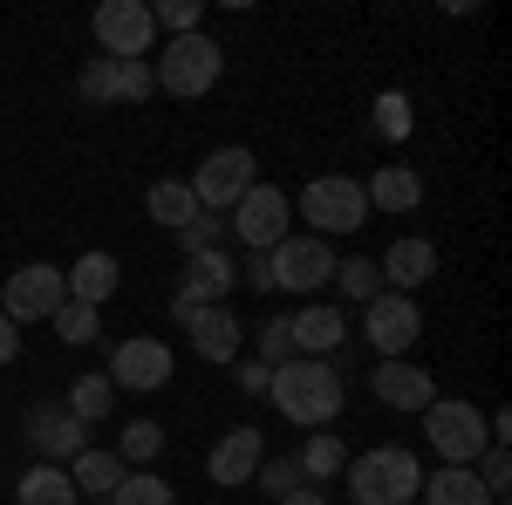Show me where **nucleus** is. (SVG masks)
<instances>
[{
  "instance_id": "39448f33",
  "label": "nucleus",
  "mask_w": 512,
  "mask_h": 505,
  "mask_svg": "<svg viewBox=\"0 0 512 505\" xmlns=\"http://www.w3.org/2000/svg\"><path fill=\"white\" fill-rule=\"evenodd\" d=\"M424 444L444 465H478V451L492 444L485 437V410L465 403V396H437L431 410H424Z\"/></svg>"
},
{
  "instance_id": "5701e85b",
  "label": "nucleus",
  "mask_w": 512,
  "mask_h": 505,
  "mask_svg": "<svg viewBox=\"0 0 512 505\" xmlns=\"http://www.w3.org/2000/svg\"><path fill=\"white\" fill-rule=\"evenodd\" d=\"M424 505H492V492L472 478V465H444V471H424Z\"/></svg>"
},
{
  "instance_id": "7ed1b4c3",
  "label": "nucleus",
  "mask_w": 512,
  "mask_h": 505,
  "mask_svg": "<svg viewBox=\"0 0 512 505\" xmlns=\"http://www.w3.org/2000/svg\"><path fill=\"white\" fill-rule=\"evenodd\" d=\"M151 76H158L164 96H185V103H192V96H205L212 82L226 76V48L205 35V28H198V35H178L158 62H151Z\"/></svg>"
},
{
  "instance_id": "f03ea898",
  "label": "nucleus",
  "mask_w": 512,
  "mask_h": 505,
  "mask_svg": "<svg viewBox=\"0 0 512 505\" xmlns=\"http://www.w3.org/2000/svg\"><path fill=\"white\" fill-rule=\"evenodd\" d=\"M342 478H349L355 505H417V492H424V465L403 444H376V451L349 458Z\"/></svg>"
},
{
  "instance_id": "79ce46f5",
  "label": "nucleus",
  "mask_w": 512,
  "mask_h": 505,
  "mask_svg": "<svg viewBox=\"0 0 512 505\" xmlns=\"http://www.w3.org/2000/svg\"><path fill=\"white\" fill-rule=\"evenodd\" d=\"M14 355H21V328H14V321H7V314H0V369H7V362H14Z\"/></svg>"
},
{
  "instance_id": "c03bdc74",
  "label": "nucleus",
  "mask_w": 512,
  "mask_h": 505,
  "mask_svg": "<svg viewBox=\"0 0 512 505\" xmlns=\"http://www.w3.org/2000/svg\"><path fill=\"white\" fill-rule=\"evenodd\" d=\"M82 505H110V499H82Z\"/></svg>"
},
{
  "instance_id": "412c9836",
  "label": "nucleus",
  "mask_w": 512,
  "mask_h": 505,
  "mask_svg": "<svg viewBox=\"0 0 512 505\" xmlns=\"http://www.w3.org/2000/svg\"><path fill=\"white\" fill-rule=\"evenodd\" d=\"M362 192H369V212H417L424 178H417V164H383Z\"/></svg>"
},
{
  "instance_id": "393cba45",
  "label": "nucleus",
  "mask_w": 512,
  "mask_h": 505,
  "mask_svg": "<svg viewBox=\"0 0 512 505\" xmlns=\"http://www.w3.org/2000/svg\"><path fill=\"white\" fill-rule=\"evenodd\" d=\"M14 505H82V492L62 465H28V478L14 485Z\"/></svg>"
},
{
  "instance_id": "72a5a7b5",
  "label": "nucleus",
  "mask_w": 512,
  "mask_h": 505,
  "mask_svg": "<svg viewBox=\"0 0 512 505\" xmlns=\"http://www.w3.org/2000/svg\"><path fill=\"white\" fill-rule=\"evenodd\" d=\"M219 239H226V219H212V212H198L192 226L178 233V253L192 260V253H219Z\"/></svg>"
},
{
  "instance_id": "f704fd0d",
  "label": "nucleus",
  "mask_w": 512,
  "mask_h": 505,
  "mask_svg": "<svg viewBox=\"0 0 512 505\" xmlns=\"http://www.w3.org/2000/svg\"><path fill=\"white\" fill-rule=\"evenodd\" d=\"M253 362H267V369H280V362H294V335H287V314H274V321H260V355Z\"/></svg>"
},
{
  "instance_id": "4be33fe9",
  "label": "nucleus",
  "mask_w": 512,
  "mask_h": 505,
  "mask_svg": "<svg viewBox=\"0 0 512 505\" xmlns=\"http://www.w3.org/2000/svg\"><path fill=\"white\" fill-rule=\"evenodd\" d=\"M62 471H69V485H76V492H89V499H110V492L123 485V471H130V465H123L117 451H96V444H89V451H76V458H69Z\"/></svg>"
},
{
  "instance_id": "37998d69",
  "label": "nucleus",
  "mask_w": 512,
  "mask_h": 505,
  "mask_svg": "<svg viewBox=\"0 0 512 505\" xmlns=\"http://www.w3.org/2000/svg\"><path fill=\"white\" fill-rule=\"evenodd\" d=\"M280 505H328V499H321V492H287Z\"/></svg>"
},
{
  "instance_id": "cd10ccee",
  "label": "nucleus",
  "mask_w": 512,
  "mask_h": 505,
  "mask_svg": "<svg viewBox=\"0 0 512 505\" xmlns=\"http://www.w3.org/2000/svg\"><path fill=\"white\" fill-rule=\"evenodd\" d=\"M335 287H342V301H362V308H369V301L383 294V273H376V260L355 253V260H335Z\"/></svg>"
},
{
  "instance_id": "f257e3e1",
  "label": "nucleus",
  "mask_w": 512,
  "mask_h": 505,
  "mask_svg": "<svg viewBox=\"0 0 512 505\" xmlns=\"http://www.w3.org/2000/svg\"><path fill=\"white\" fill-rule=\"evenodd\" d=\"M274 410L287 424L301 430H328L342 417V403H349V383H342V369L335 362H315V355H294V362H280L274 369Z\"/></svg>"
},
{
  "instance_id": "ea45409f",
  "label": "nucleus",
  "mask_w": 512,
  "mask_h": 505,
  "mask_svg": "<svg viewBox=\"0 0 512 505\" xmlns=\"http://www.w3.org/2000/svg\"><path fill=\"white\" fill-rule=\"evenodd\" d=\"M233 383L246 389V396H267V389H274V369H267V362H233Z\"/></svg>"
},
{
  "instance_id": "423d86ee",
  "label": "nucleus",
  "mask_w": 512,
  "mask_h": 505,
  "mask_svg": "<svg viewBox=\"0 0 512 505\" xmlns=\"http://www.w3.org/2000/svg\"><path fill=\"white\" fill-rule=\"evenodd\" d=\"M89 35H96V48H103L110 62H144V55L158 48V21H151L144 0H103V7L89 14Z\"/></svg>"
},
{
  "instance_id": "b1692460",
  "label": "nucleus",
  "mask_w": 512,
  "mask_h": 505,
  "mask_svg": "<svg viewBox=\"0 0 512 505\" xmlns=\"http://www.w3.org/2000/svg\"><path fill=\"white\" fill-rule=\"evenodd\" d=\"M144 212H151L158 226H171V233H185V226L198 219V198H192L185 178H158V185L144 192Z\"/></svg>"
},
{
  "instance_id": "0eeeda50",
  "label": "nucleus",
  "mask_w": 512,
  "mask_h": 505,
  "mask_svg": "<svg viewBox=\"0 0 512 505\" xmlns=\"http://www.w3.org/2000/svg\"><path fill=\"white\" fill-rule=\"evenodd\" d=\"M294 226V198L280 192V185H253V192L233 205V219H226V233L246 246V253H274L280 239Z\"/></svg>"
},
{
  "instance_id": "2f4dec72",
  "label": "nucleus",
  "mask_w": 512,
  "mask_h": 505,
  "mask_svg": "<svg viewBox=\"0 0 512 505\" xmlns=\"http://www.w3.org/2000/svg\"><path fill=\"white\" fill-rule=\"evenodd\" d=\"M472 478L492 492V499H506V492H512V451H506V444H485L478 465H472Z\"/></svg>"
},
{
  "instance_id": "20e7f679",
  "label": "nucleus",
  "mask_w": 512,
  "mask_h": 505,
  "mask_svg": "<svg viewBox=\"0 0 512 505\" xmlns=\"http://www.w3.org/2000/svg\"><path fill=\"white\" fill-rule=\"evenodd\" d=\"M301 219H308V233H315V239L362 233V226H369V192H362V178H342V171L308 178V192H301Z\"/></svg>"
},
{
  "instance_id": "6e6552de",
  "label": "nucleus",
  "mask_w": 512,
  "mask_h": 505,
  "mask_svg": "<svg viewBox=\"0 0 512 505\" xmlns=\"http://www.w3.org/2000/svg\"><path fill=\"white\" fill-rule=\"evenodd\" d=\"M253 185H260V178H253V151H246V144H219V151L198 164L192 198H198V212H212V219H219V212H233Z\"/></svg>"
},
{
  "instance_id": "9d476101",
  "label": "nucleus",
  "mask_w": 512,
  "mask_h": 505,
  "mask_svg": "<svg viewBox=\"0 0 512 505\" xmlns=\"http://www.w3.org/2000/svg\"><path fill=\"white\" fill-rule=\"evenodd\" d=\"M362 335H369V349L383 355V362H403V355L417 349V335H424L417 294H376V301L362 308Z\"/></svg>"
},
{
  "instance_id": "473e14b6",
  "label": "nucleus",
  "mask_w": 512,
  "mask_h": 505,
  "mask_svg": "<svg viewBox=\"0 0 512 505\" xmlns=\"http://www.w3.org/2000/svg\"><path fill=\"white\" fill-rule=\"evenodd\" d=\"M76 89H82V103H117V62H110V55H89Z\"/></svg>"
},
{
  "instance_id": "c756f323",
  "label": "nucleus",
  "mask_w": 512,
  "mask_h": 505,
  "mask_svg": "<svg viewBox=\"0 0 512 505\" xmlns=\"http://www.w3.org/2000/svg\"><path fill=\"white\" fill-rule=\"evenodd\" d=\"M158 451H164V424H151V417L123 424V437H117V458H123V465H151Z\"/></svg>"
},
{
  "instance_id": "9b49d317",
  "label": "nucleus",
  "mask_w": 512,
  "mask_h": 505,
  "mask_svg": "<svg viewBox=\"0 0 512 505\" xmlns=\"http://www.w3.org/2000/svg\"><path fill=\"white\" fill-rule=\"evenodd\" d=\"M69 301V287H62V267H48V260H28L21 273H7V294H0V314L14 321V328H28V321H55V308Z\"/></svg>"
},
{
  "instance_id": "4468645a",
  "label": "nucleus",
  "mask_w": 512,
  "mask_h": 505,
  "mask_svg": "<svg viewBox=\"0 0 512 505\" xmlns=\"http://www.w3.org/2000/svg\"><path fill=\"white\" fill-rule=\"evenodd\" d=\"M28 444L41 451V465H69L76 451H89V424L69 417V403H35L28 410Z\"/></svg>"
},
{
  "instance_id": "bb28decb",
  "label": "nucleus",
  "mask_w": 512,
  "mask_h": 505,
  "mask_svg": "<svg viewBox=\"0 0 512 505\" xmlns=\"http://www.w3.org/2000/svg\"><path fill=\"white\" fill-rule=\"evenodd\" d=\"M62 403H69V417H82V424H103L117 410V389H110V376H76Z\"/></svg>"
},
{
  "instance_id": "a878e982",
  "label": "nucleus",
  "mask_w": 512,
  "mask_h": 505,
  "mask_svg": "<svg viewBox=\"0 0 512 505\" xmlns=\"http://www.w3.org/2000/svg\"><path fill=\"white\" fill-rule=\"evenodd\" d=\"M342 465H349V444H342V437H328V430H315V437L301 444V458H294V471H301L308 485H321V478H342Z\"/></svg>"
},
{
  "instance_id": "a211bd4d",
  "label": "nucleus",
  "mask_w": 512,
  "mask_h": 505,
  "mask_svg": "<svg viewBox=\"0 0 512 505\" xmlns=\"http://www.w3.org/2000/svg\"><path fill=\"white\" fill-rule=\"evenodd\" d=\"M376 396H383L390 410H410V417H417V410L437 403V376L424 362H410V355H403V362H376Z\"/></svg>"
},
{
  "instance_id": "aec40b11",
  "label": "nucleus",
  "mask_w": 512,
  "mask_h": 505,
  "mask_svg": "<svg viewBox=\"0 0 512 505\" xmlns=\"http://www.w3.org/2000/svg\"><path fill=\"white\" fill-rule=\"evenodd\" d=\"M233 287H239V267L226 260V253H192V260H185V294H178V301L219 308V301H226Z\"/></svg>"
},
{
  "instance_id": "4c0bfd02",
  "label": "nucleus",
  "mask_w": 512,
  "mask_h": 505,
  "mask_svg": "<svg viewBox=\"0 0 512 505\" xmlns=\"http://www.w3.org/2000/svg\"><path fill=\"white\" fill-rule=\"evenodd\" d=\"M151 89H158L151 62H117V103H144Z\"/></svg>"
},
{
  "instance_id": "c9c22d12",
  "label": "nucleus",
  "mask_w": 512,
  "mask_h": 505,
  "mask_svg": "<svg viewBox=\"0 0 512 505\" xmlns=\"http://www.w3.org/2000/svg\"><path fill=\"white\" fill-rule=\"evenodd\" d=\"M151 21H158V28H171V41H178V35H198L205 7H198V0H164V7H151Z\"/></svg>"
},
{
  "instance_id": "6ab92c4d",
  "label": "nucleus",
  "mask_w": 512,
  "mask_h": 505,
  "mask_svg": "<svg viewBox=\"0 0 512 505\" xmlns=\"http://www.w3.org/2000/svg\"><path fill=\"white\" fill-rule=\"evenodd\" d=\"M62 287H69V301H82V308H103L110 294L123 287V267H117V253H82L76 267H62Z\"/></svg>"
},
{
  "instance_id": "a19ab883",
  "label": "nucleus",
  "mask_w": 512,
  "mask_h": 505,
  "mask_svg": "<svg viewBox=\"0 0 512 505\" xmlns=\"http://www.w3.org/2000/svg\"><path fill=\"white\" fill-rule=\"evenodd\" d=\"M239 280H246L253 294H274V267H267V253H253V267L239 273Z\"/></svg>"
},
{
  "instance_id": "dca6fc26",
  "label": "nucleus",
  "mask_w": 512,
  "mask_h": 505,
  "mask_svg": "<svg viewBox=\"0 0 512 505\" xmlns=\"http://www.w3.org/2000/svg\"><path fill=\"white\" fill-rule=\"evenodd\" d=\"M287 335H294V355H315V362H335V349L349 342V321L328 301H308L301 314H287Z\"/></svg>"
},
{
  "instance_id": "f3484780",
  "label": "nucleus",
  "mask_w": 512,
  "mask_h": 505,
  "mask_svg": "<svg viewBox=\"0 0 512 505\" xmlns=\"http://www.w3.org/2000/svg\"><path fill=\"white\" fill-rule=\"evenodd\" d=\"M376 273H383V294H417L437 273V246L417 239V233H403V239H390V253L376 260Z\"/></svg>"
},
{
  "instance_id": "f8f14e48",
  "label": "nucleus",
  "mask_w": 512,
  "mask_h": 505,
  "mask_svg": "<svg viewBox=\"0 0 512 505\" xmlns=\"http://www.w3.org/2000/svg\"><path fill=\"white\" fill-rule=\"evenodd\" d=\"M171 314H178V328L192 335V349L205 355V362H219V369H233L239 349H246V328H239V314L219 301V308H198V301H171Z\"/></svg>"
},
{
  "instance_id": "1a4fd4ad",
  "label": "nucleus",
  "mask_w": 512,
  "mask_h": 505,
  "mask_svg": "<svg viewBox=\"0 0 512 505\" xmlns=\"http://www.w3.org/2000/svg\"><path fill=\"white\" fill-rule=\"evenodd\" d=\"M267 267H274V287H287V294H321L328 280H335V246L328 239H315V233H287L267 253Z\"/></svg>"
},
{
  "instance_id": "2eb2a0df",
  "label": "nucleus",
  "mask_w": 512,
  "mask_h": 505,
  "mask_svg": "<svg viewBox=\"0 0 512 505\" xmlns=\"http://www.w3.org/2000/svg\"><path fill=\"white\" fill-rule=\"evenodd\" d=\"M260 458H267V430H260V424H233L219 444H212L205 471H212V485H253Z\"/></svg>"
},
{
  "instance_id": "ddd939ff",
  "label": "nucleus",
  "mask_w": 512,
  "mask_h": 505,
  "mask_svg": "<svg viewBox=\"0 0 512 505\" xmlns=\"http://www.w3.org/2000/svg\"><path fill=\"white\" fill-rule=\"evenodd\" d=\"M110 389H130V396H151V389L171 383V349H164L158 335H130L110 349Z\"/></svg>"
},
{
  "instance_id": "e433bc0d",
  "label": "nucleus",
  "mask_w": 512,
  "mask_h": 505,
  "mask_svg": "<svg viewBox=\"0 0 512 505\" xmlns=\"http://www.w3.org/2000/svg\"><path fill=\"white\" fill-rule=\"evenodd\" d=\"M260 492H274V499H287V492H301V471H294V458H260Z\"/></svg>"
},
{
  "instance_id": "7c9ffc66",
  "label": "nucleus",
  "mask_w": 512,
  "mask_h": 505,
  "mask_svg": "<svg viewBox=\"0 0 512 505\" xmlns=\"http://www.w3.org/2000/svg\"><path fill=\"white\" fill-rule=\"evenodd\" d=\"M48 328H55V335H62L69 349H82V342H96V335H103V321H96V308H82V301H62Z\"/></svg>"
},
{
  "instance_id": "58836bf2",
  "label": "nucleus",
  "mask_w": 512,
  "mask_h": 505,
  "mask_svg": "<svg viewBox=\"0 0 512 505\" xmlns=\"http://www.w3.org/2000/svg\"><path fill=\"white\" fill-rule=\"evenodd\" d=\"M376 130H383L390 144H396V137H410V103H403L396 89H390V96H383V103H376Z\"/></svg>"
},
{
  "instance_id": "c85d7f7f",
  "label": "nucleus",
  "mask_w": 512,
  "mask_h": 505,
  "mask_svg": "<svg viewBox=\"0 0 512 505\" xmlns=\"http://www.w3.org/2000/svg\"><path fill=\"white\" fill-rule=\"evenodd\" d=\"M110 505H178V492L164 485L158 471H123V485L110 492Z\"/></svg>"
}]
</instances>
